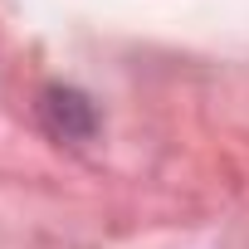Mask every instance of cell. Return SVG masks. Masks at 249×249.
I'll use <instances>...</instances> for the list:
<instances>
[{"instance_id":"cell-1","label":"cell","mask_w":249,"mask_h":249,"mask_svg":"<svg viewBox=\"0 0 249 249\" xmlns=\"http://www.w3.org/2000/svg\"><path fill=\"white\" fill-rule=\"evenodd\" d=\"M44 112L54 117V132H59V137H88V132H93V107H88V98L73 93V88H54V93L44 98Z\"/></svg>"}]
</instances>
